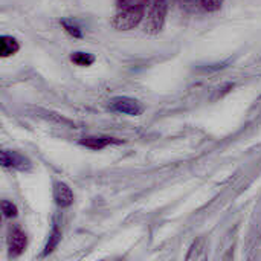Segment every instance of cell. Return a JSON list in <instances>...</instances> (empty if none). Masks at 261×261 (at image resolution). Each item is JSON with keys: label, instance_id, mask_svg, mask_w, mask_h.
Masks as SVG:
<instances>
[{"label": "cell", "instance_id": "obj_1", "mask_svg": "<svg viewBox=\"0 0 261 261\" xmlns=\"http://www.w3.org/2000/svg\"><path fill=\"white\" fill-rule=\"evenodd\" d=\"M150 0H116L112 26L116 31H130L145 17Z\"/></svg>", "mask_w": 261, "mask_h": 261}, {"label": "cell", "instance_id": "obj_2", "mask_svg": "<svg viewBox=\"0 0 261 261\" xmlns=\"http://www.w3.org/2000/svg\"><path fill=\"white\" fill-rule=\"evenodd\" d=\"M168 12V2L167 0H150L148 12L144 23V31L150 35H156L162 31L165 24Z\"/></svg>", "mask_w": 261, "mask_h": 261}, {"label": "cell", "instance_id": "obj_3", "mask_svg": "<svg viewBox=\"0 0 261 261\" xmlns=\"http://www.w3.org/2000/svg\"><path fill=\"white\" fill-rule=\"evenodd\" d=\"M109 109L116 113L130 115V116H139L144 112V107L138 99L128 98V96H116L109 101Z\"/></svg>", "mask_w": 261, "mask_h": 261}, {"label": "cell", "instance_id": "obj_4", "mask_svg": "<svg viewBox=\"0 0 261 261\" xmlns=\"http://www.w3.org/2000/svg\"><path fill=\"white\" fill-rule=\"evenodd\" d=\"M26 234L24 231L18 226V225H12L8 229V248H9V254L12 257H18L23 254V251L26 249Z\"/></svg>", "mask_w": 261, "mask_h": 261}, {"label": "cell", "instance_id": "obj_5", "mask_svg": "<svg viewBox=\"0 0 261 261\" xmlns=\"http://www.w3.org/2000/svg\"><path fill=\"white\" fill-rule=\"evenodd\" d=\"M2 165L5 168H14V170H20V171L31 168V162L24 156H21L17 151H9V150L2 151Z\"/></svg>", "mask_w": 261, "mask_h": 261}, {"label": "cell", "instance_id": "obj_6", "mask_svg": "<svg viewBox=\"0 0 261 261\" xmlns=\"http://www.w3.org/2000/svg\"><path fill=\"white\" fill-rule=\"evenodd\" d=\"M54 200L60 208H69L73 203V193L64 182L54 184Z\"/></svg>", "mask_w": 261, "mask_h": 261}, {"label": "cell", "instance_id": "obj_7", "mask_svg": "<svg viewBox=\"0 0 261 261\" xmlns=\"http://www.w3.org/2000/svg\"><path fill=\"white\" fill-rule=\"evenodd\" d=\"M118 142H119L118 139L110 138V136H86L81 139V145H84L90 150H102L107 145L118 144Z\"/></svg>", "mask_w": 261, "mask_h": 261}, {"label": "cell", "instance_id": "obj_8", "mask_svg": "<svg viewBox=\"0 0 261 261\" xmlns=\"http://www.w3.org/2000/svg\"><path fill=\"white\" fill-rule=\"evenodd\" d=\"M20 49V44L17 41V38L11 37V35H2L0 37V55L3 58H8L14 54H17Z\"/></svg>", "mask_w": 261, "mask_h": 261}, {"label": "cell", "instance_id": "obj_9", "mask_svg": "<svg viewBox=\"0 0 261 261\" xmlns=\"http://www.w3.org/2000/svg\"><path fill=\"white\" fill-rule=\"evenodd\" d=\"M60 24L63 26V29L70 37H73V38H83V29H81V26L76 21H73L72 18H61L60 20Z\"/></svg>", "mask_w": 261, "mask_h": 261}, {"label": "cell", "instance_id": "obj_10", "mask_svg": "<svg viewBox=\"0 0 261 261\" xmlns=\"http://www.w3.org/2000/svg\"><path fill=\"white\" fill-rule=\"evenodd\" d=\"M70 61L76 66H81V67H87L90 64L95 63V57L89 52H73L70 55Z\"/></svg>", "mask_w": 261, "mask_h": 261}, {"label": "cell", "instance_id": "obj_11", "mask_svg": "<svg viewBox=\"0 0 261 261\" xmlns=\"http://www.w3.org/2000/svg\"><path fill=\"white\" fill-rule=\"evenodd\" d=\"M60 240H61V229H60L57 225H54L52 232H50V236H49V240H47V243H46V246H44L43 255H49V254L58 246Z\"/></svg>", "mask_w": 261, "mask_h": 261}, {"label": "cell", "instance_id": "obj_12", "mask_svg": "<svg viewBox=\"0 0 261 261\" xmlns=\"http://www.w3.org/2000/svg\"><path fill=\"white\" fill-rule=\"evenodd\" d=\"M2 213L6 219H12V217H17V206L9 202V200H3L2 202Z\"/></svg>", "mask_w": 261, "mask_h": 261}, {"label": "cell", "instance_id": "obj_13", "mask_svg": "<svg viewBox=\"0 0 261 261\" xmlns=\"http://www.w3.org/2000/svg\"><path fill=\"white\" fill-rule=\"evenodd\" d=\"M177 2L188 12H196L202 6V0H177Z\"/></svg>", "mask_w": 261, "mask_h": 261}, {"label": "cell", "instance_id": "obj_14", "mask_svg": "<svg viewBox=\"0 0 261 261\" xmlns=\"http://www.w3.org/2000/svg\"><path fill=\"white\" fill-rule=\"evenodd\" d=\"M225 0H202V8L208 12H216L222 8Z\"/></svg>", "mask_w": 261, "mask_h": 261}]
</instances>
